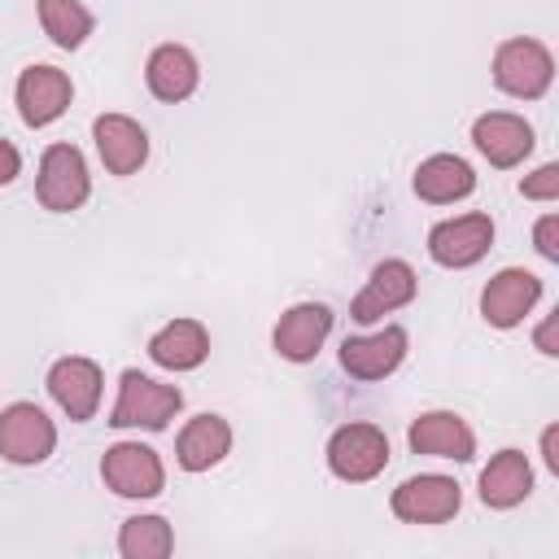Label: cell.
I'll use <instances>...</instances> for the list:
<instances>
[{
    "label": "cell",
    "instance_id": "obj_1",
    "mask_svg": "<svg viewBox=\"0 0 559 559\" xmlns=\"http://www.w3.org/2000/svg\"><path fill=\"white\" fill-rule=\"evenodd\" d=\"M183 406V393L175 384H162L135 367L122 371L118 380V402L109 411V424L114 428H148V432H162Z\"/></svg>",
    "mask_w": 559,
    "mask_h": 559
},
{
    "label": "cell",
    "instance_id": "obj_2",
    "mask_svg": "<svg viewBox=\"0 0 559 559\" xmlns=\"http://www.w3.org/2000/svg\"><path fill=\"white\" fill-rule=\"evenodd\" d=\"M493 83L498 92L515 96V100H537L550 92L555 83V57L542 39H502L498 52H493Z\"/></svg>",
    "mask_w": 559,
    "mask_h": 559
},
{
    "label": "cell",
    "instance_id": "obj_3",
    "mask_svg": "<svg viewBox=\"0 0 559 559\" xmlns=\"http://www.w3.org/2000/svg\"><path fill=\"white\" fill-rule=\"evenodd\" d=\"M87 192H92V175H87L83 153L74 144H48L39 157V175H35L39 205L52 214H70L87 201Z\"/></svg>",
    "mask_w": 559,
    "mask_h": 559
},
{
    "label": "cell",
    "instance_id": "obj_4",
    "mask_svg": "<svg viewBox=\"0 0 559 559\" xmlns=\"http://www.w3.org/2000/svg\"><path fill=\"white\" fill-rule=\"evenodd\" d=\"M389 463V437L376 424H341L328 437V467L336 480L362 485L371 476H380Z\"/></svg>",
    "mask_w": 559,
    "mask_h": 559
},
{
    "label": "cell",
    "instance_id": "obj_5",
    "mask_svg": "<svg viewBox=\"0 0 559 559\" xmlns=\"http://www.w3.org/2000/svg\"><path fill=\"white\" fill-rule=\"evenodd\" d=\"M100 480L118 493V498H157L166 485V467L157 459L153 445L140 441H118L105 450L100 459Z\"/></svg>",
    "mask_w": 559,
    "mask_h": 559
},
{
    "label": "cell",
    "instance_id": "obj_6",
    "mask_svg": "<svg viewBox=\"0 0 559 559\" xmlns=\"http://www.w3.org/2000/svg\"><path fill=\"white\" fill-rule=\"evenodd\" d=\"M52 445L57 428L35 402H13L0 411V459H9L13 467H35L52 454Z\"/></svg>",
    "mask_w": 559,
    "mask_h": 559
},
{
    "label": "cell",
    "instance_id": "obj_7",
    "mask_svg": "<svg viewBox=\"0 0 559 559\" xmlns=\"http://www.w3.org/2000/svg\"><path fill=\"white\" fill-rule=\"evenodd\" d=\"M493 245V218L489 214H459V218H445L428 231V253L437 266H450V271H463V266H476Z\"/></svg>",
    "mask_w": 559,
    "mask_h": 559
},
{
    "label": "cell",
    "instance_id": "obj_8",
    "mask_svg": "<svg viewBox=\"0 0 559 559\" xmlns=\"http://www.w3.org/2000/svg\"><path fill=\"white\" fill-rule=\"evenodd\" d=\"M459 502H463L459 485L450 476H437V472H424V476L402 480L393 489V498H389L393 515L406 520V524H445V520H454Z\"/></svg>",
    "mask_w": 559,
    "mask_h": 559
},
{
    "label": "cell",
    "instance_id": "obj_9",
    "mask_svg": "<svg viewBox=\"0 0 559 559\" xmlns=\"http://www.w3.org/2000/svg\"><path fill=\"white\" fill-rule=\"evenodd\" d=\"M70 96H74V83L66 70L57 66H26L17 74V87H13V100H17V114L26 127H48L57 122L66 109H70Z\"/></svg>",
    "mask_w": 559,
    "mask_h": 559
},
{
    "label": "cell",
    "instance_id": "obj_10",
    "mask_svg": "<svg viewBox=\"0 0 559 559\" xmlns=\"http://www.w3.org/2000/svg\"><path fill=\"white\" fill-rule=\"evenodd\" d=\"M472 144L476 153L498 166V170H511L520 166L528 153H533V127L520 118V114H507V109H493V114H480L472 122Z\"/></svg>",
    "mask_w": 559,
    "mask_h": 559
},
{
    "label": "cell",
    "instance_id": "obj_11",
    "mask_svg": "<svg viewBox=\"0 0 559 559\" xmlns=\"http://www.w3.org/2000/svg\"><path fill=\"white\" fill-rule=\"evenodd\" d=\"M328 332H332V310L323 301H297L280 314V323L271 332V345L288 362H310L323 349Z\"/></svg>",
    "mask_w": 559,
    "mask_h": 559
},
{
    "label": "cell",
    "instance_id": "obj_12",
    "mask_svg": "<svg viewBox=\"0 0 559 559\" xmlns=\"http://www.w3.org/2000/svg\"><path fill=\"white\" fill-rule=\"evenodd\" d=\"M415 288H419V280H415L411 262L384 258V262L371 271V280L362 284V293L354 297L349 314H354V323H376V319L393 314L397 306H406V301L415 297Z\"/></svg>",
    "mask_w": 559,
    "mask_h": 559
},
{
    "label": "cell",
    "instance_id": "obj_13",
    "mask_svg": "<svg viewBox=\"0 0 559 559\" xmlns=\"http://www.w3.org/2000/svg\"><path fill=\"white\" fill-rule=\"evenodd\" d=\"M537 297H542V280L533 271H524V266H507L485 284L480 314H485L489 328H515L537 306Z\"/></svg>",
    "mask_w": 559,
    "mask_h": 559
},
{
    "label": "cell",
    "instance_id": "obj_14",
    "mask_svg": "<svg viewBox=\"0 0 559 559\" xmlns=\"http://www.w3.org/2000/svg\"><path fill=\"white\" fill-rule=\"evenodd\" d=\"M406 358V328L389 323L371 336H345L341 341V367L354 376V380H384L402 367Z\"/></svg>",
    "mask_w": 559,
    "mask_h": 559
},
{
    "label": "cell",
    "instance_id": "obj_15",
    "mask_svg": "<svg viewBox=\"0 0 559 559\" xmlns=\"http://www.w3.org/2000/svg\"><path fill=\"white\" fill-rule=\"evenodd\" d=\"M92 140H96V153L105 162L109 175H135L144 162H148V131L127 118V114H100L92 122Z\"/></svg>",
    "mask_w": 559,
    "mask_h": 559
},
{
    "label": "cell",
    "instance_id": "obj_16",
    "mask_svg": "<svg viewBox=\"0 0 559 559\" xmlns=\"http://www.w3.org/2000/svg\"><path fill=\"white\" fill-rule=\"evenodd\" d=\"M48 393L74 424H83L100 406V367L92 358H57L48 367Z\"/></svg>",
    "mask_w": 559,
    "mask_h": 559
},
{
    "label": "cell",
    "instance_id": "obj_17",
    "mask_svg": "<svg viewBox=\"0 0 559 559\" xmlns=\"http://www.w3.org/2000/svg\"><path fill=\"white\" fill-rule=\"evenodd\" d=\"M411 450L415 454H428V459H454V463H467L476 454V437L467 428L463 415L454 411H424L411 432H406Z\"/></svg>",
    "mask_w": 559,
    "mask_h": 559
},
{
    "label": "cell",
    "instance_id": "obj_18",
    "mask_svg": "<svg viewBox=\"0 0 559 559\" xmlns=\"http://www.w3.org/2000/svg\"><path fill=\"white\" fill-rule=\"evenodd\" d=\"M144 83H148V92H153L157 100L179 105V100H188V96L197 92L201 66H197V57H192L183 44H157V48L148 52Z\"/></svg>",
    "mask_w": 559,
    "mask_h": 559
},
{
    "label": "cell",
    "instance_id": "obj_19",
    "mask_svg": "<svg viewBox=\"0 0 559 559\" xmlns=\"http://www.w3.org/2000/svg\"><path fill=\"white\" fill-rule=\"evenodd\" d=\"M231 450V424L223 415H192L175 441V459L183 472H210L214 463H223Z\"/></svg>",
    "mask_w": 559,
    "mask_h": 559
},
{
    "label": "cell",
    "instance_id": "obj_20",
    "mask_svg": "<svg viewBox=\"0 0 559 559\" xmlns=\"http://www.w3.org/2000/svg\"><path fill=\"white\" fill-rule=\"evenodd\" d=\"M533 493V467L524 450H498L480 472V502L489 511H511Z\"/></svg>",
    "mask_w": 559,
    "mask_h": 559
},
{
    "label": "cell",
    "instance_id": "obj_21",
    "mask_svg": "<svg viewBox=\"0 0 559 559\" xmlns=\"http://www.w3.org/2000/svg\"><path fill=\"white\" fill-rule=\"evenodd\" d=\"M148 358L166 371H192L210 358V332L197 319H170L162 332L148 341Z\"/></svg>",
    "mask_w": 559,
    "mask_h": 559
},
{
    "label": "cell",
    "instance_id": "obj_22",
    "mask_svg": "<svg viewBox=\"0 0 559 559\" xmlns=\"http://www.w3.org/2000/svg\"><path fill=\"white\" fill-rule=\"evenodd\" d=\"M476 188V175L463 157L454 153H432L419 162L415 170V197L419 201H432V205H450V201H463L467 192Z\"/></svg>",
    "mask_w": 559,
    "mask_h": 559
},
{
    "label": "cell",
    "instance_id": "obj_23",
    "mask_svg": "<svg viewBox=\"0 0 559 559\" xmlns=\"http://www.w3.org/2000/svg\"><path fill=\"white\" fill-rule=\"evenodd\" d=\"M35 9H39L44 35L66 52H74L96 26V17H92V9L83 0H35Z\"/></svg>",
    "mask_w": 559,
    "mask_h": 559
},
{
    "label": "cell",
    "instance_id": "obj_24",
    "mask_svg": "<svg viewBox=\"0 0 559 559\" xmlns=\"http://www.w3.org/2000/svg\"><path fill=\"white\" fill-rule=\"evenodd\" d=\"M170 550H175V533L162 515L122 520V533H118V555L122 559H166Z\"/></svg>",
    "mask_w": 559,
    "mask_h": 559
},
{
    "label": "cell",
    "instance_id": "obj_25",
    "mask_svg": "<svg viewBox=\"0 0 559 559\" xmlns=\"http://www.w3.org/2000/svg\"><path fill=\"white\" fill-rule=\"evenodd\" d=\"M520 192H524L528 201H559V166H555V162L537 166V170L520 183Z\"/></svg>",
    "mask_w": 559,
    "mask_h": 559
},
{
    "label": "cell",
    "instance_id": "obj_26",
    "mask_svg": "<svg viewBox=\"0 0 559 559\" xmlns=\"http://www.w3.org/2000/svg\"><path fill=\"white\" fill-rule=\"evenodd\" d=\"M533 245L546 262H559V214H542L533 227Z\"/></svg>",
    "mask_w": 559,
    "mask_h": 559
},
{
    "label": "cell",
    "instance_id": "obj_27",
    "mask_svg": "<svg viewBox=\"0 0 559 559\" xmlns=\"http://www.w3.org/2000/svg\"><path fill=\"white\" fill-rule=\"evenodd\" d=\"M555 332H559V310H555V314H546V319L537 323V332H533V345H537L546 358H555V354H559V336H555Z\"/></svg>",
    "mask_w": 559,
    "mask_h": 559
},
{
    "label": "cell",
    "instance_id": "obj_28",
    "mask_svg": "<svg viewBox=\"0 0 559 559\" xmlns=\"http://www.w3.org/2000/svg\"><path fill=\"white\" fill-rule=\"evenodd\" d=\"M17 170H22V153H17L9 140H0V188H4V183H13V179H17Z\"/></svg>",
    "mask_w": 559,
    "mask_h": 559
},
{
    "label": "cell",
    "instance_id": "obj_29",
    "mask_svg": "<svg viewBox=\"0 0 559 559\" xmlns=\"http://www.w3.org/2000/svg\"><path fill=\"white\" fill-rule=\"evenodd\" d=\"M542 459L550 472H559V424H546L542 428Z\"/></svg>",
    "mask_w": 559,
    "mask_h": 559
}]
</instances>
